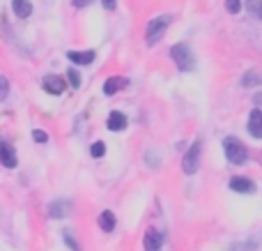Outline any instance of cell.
Wrapping results in <instances>:
<instances>
[{"instance_id": "7402d4cb", "label": "cell", "mask_w": 262, "mask_h": 251, "mask_svg": "<svg viewBox=\"0 0 262 251\" xmlns=\"http://www.w3.org/2000/svg\"><path fill=\"white\" fill-rule=\"evenodd\" d=\"M9 95V81L5 76H0V101H5Z\"/></svg>"}, {"instance_id": "d6986e66", "label": "cell", "mask_w": 262, "mask_h": 251, "mask_svg": "<svg viewBox=\"0 0 262 251\" xmlns=\"http://www.w3.org/2000/svg\"><path fill=\"white\" fill-rule=\"evenodd\" d=\"M90 155L95 157V159H99V157H104L106 155V145L101 141H97V143H92V148H90Z\"/></svg>"}, {"instance_id": "d4e9b609", "label": "cell", "mask_w": 262, "mask_h": 251, "mask_svg": "<svg viewBox=\"0 0 262 251\" xmlns=\"http://www.w3.org/2000/svg\"><path fill=\"white\" fill-rule=\"evenodd\" d=\"M101 5H104V9H108V12H113V9L118 7V0H101Z\"/></svg>"}, {"instance_id": "277c9868", "label": "cell", "mask_w": 262, "mask_h": 251, "mask_svg": "<svg viewBox=\"0 0 262 251\" xmlns=\"http://www.w3.org/2000/svg\"><path fill=\"white\" fill-rule=\"evenodd\" d=\"M200 155H203V145H200V141H195L193 145L186 150L184 159H182V171H184V175H193L195 171H198Z\"/></svg>"}, {"instance_id": "8992f818", "label": "cell", "mask_w": 262, "mask_h": 251, "mask_svg": "<svg viewBox=\"0 0 262 251\" xmlns=\"http://www.w3.org/2000/svg\"><path fill=\"white\" fill-rule=\"evenodd\" d=\"M49 217L51 219H64V217L72 215V203L64 201V198H58V201H51L49 203Z\"/></svg>"}, {"instance_id": "3957f363", "label": "cell", "mask_w": 262, "mask_h": 251, "mask_svg": "<svg viewBox=\"0 0 262 251\" xmlns=\"http://www.w3.org/2000/svg\"><path fill=\"white\" fill-rule=\"evenodd\" d=\"M168 26H170V16H168V14L154 16L152 21L147 23V30H145V44H147V46H154L163 35H166Z\"/></svg>"}, {"instance_id": "603a6c76", "label": "cell", "mask_w": 262, "mask_h": 251, "mask_svg": "<svg viewBox=\"0 0 262 251\" xmlns=\"http://www.w3.org/2000/svg\"><path fill=\"white\" fill-rule=\"evenodd\" d=\"M226 9L228 14H237L242 9V0H226Z\"/></svg>"}, {"instance_id": "9a60e30c", "label": "cell", "mask_w": 262, "mask_h": 251, "mask_svg": "<svg viewBox=\"0 0 262 251\" xmlns=\"http://www.w3.org/2000/svg\"><path fill=\"white\" fill-rule=\"evenodd\" d=\"M97 224H99V228L104 231V233H111V231L115 228V215L111 210H104L99 215V219H97Z\"/></svg>"}, {"instance_id": "52a82bcc", "label": "cell", "mask_w": 262, "mask_h": 251, "mask_svg": "<svg viewBox=\"0 0 262 251\" xmlns=\"http://www.w3.org/2000/svg\"><path fill=\"white\" fill-rule=\"evenodd\" d=\"M143 247H145V251H161L163 235L159 233L157 228H147V233H145V238H143Z\"/></svg>"}, {"instance_id": "5bb4252c", "label": "cell", "mask_w": 262, "mask_h": 251, "mask_svg": "<svg viewBox=\"0 0 262 251\" xmlns=\"http://www.w3.org/2000/svg\"><path fill=\"white\" fill-rule=\"evenodd\" d=\"M12 12L16 18H28L32 14V3L30 0H12Z\"/></svg>"}, {"instance_id": "2e32d148", "label": "cell", "mask_w": 262, "mask_h": 251, "mask_svg": "<svg viewBox=\"0 0 262 251\" xmlns=\"http://www.w3.org/2000/svg\"><path fill=\"white\" fill-rule=\"evenodd\" d=\"M242 86H244V88L262 86V72H258V69H249V72L242 76Z\"/></svg>"}, {"instance_id": "4fadbf2b", "label": "cell", "mask_w": 262, "mask_h": 251, "mask_svg": "<svg viewBox=\"0 0 262 251\" xmlns=\"http://www.w3.org/2000/svg\"><path fill=\"white\" fill-rule=\"evenodd\" d=\"M127 78H122V76H111V78H106V83H104V95H115V92H120L124 86H127Z\"/></svg>"}, {"instance_id": "484cf974", "label": "cell", "mask_w": 262, "mask_h": 251, "mask_svg": "<svg viewBox=\"0 0 262 251\" xmlns=\"http://www.w3.org/2000/svg\"><path fill=\"white\" fill-rule=\"evenodd\" d=\"M90 3H92V0H72V5H74V7H78V9L85 7V5H90Z\"/></svg>"}, {"instance_id": "ffe728a7", "label": "cell", "mask_w": 262, "mask_h": 251, "mask_svg": "<svg viewBox=\"0 0 262 251\" xmlns=\"http://www.w3.org/2000/svg\"><path fill=\"white\" fill-rule=\"evenodd\" d=\"M67 78H69V86H72V88H81V76H78L76 69H69Z\"/></svg>"}, {"instance_id": "ba28073f", "label": "cell", "mask_w": 262, "mask_h": 251, "mask_svg": "<svg viewBox=\"0 0 262 251\" xmlns=\"http://www.w3.org/2000/svg\"><path fill=\"white\" fill-rule=\"evenodd\" d=\"M41 88H44L49 95H62L64 92V78L55 76V74H49V76H44V81H41Z\"/></svg>"}, {"instance_id": "44dd1931", "label": "cell", "mask_w": 262, "mask_h": 251, "mask_svg": "<svg viewBox=\"0 0 262 251\" xmlns=\"http://www.w3.org/2000/svg\"><path fill=\"white\" fill-rule=\"evenodd\" d=\"M32 141L35 143H46L49 141V134H46L44 129H32Z\"/></svg>"}, {"instance_id": "5b68a950", "label": "cell", "mask_w": 262, "mask_h": 251, "mask_svg": "<svg viewBox=\"0 0 262 251\" xmlns=\"http://www.w3.org/2000/svg\"><path fill=\"white\" fill-rule=\"evenodd\" d=\"M0 164H3L5 169H16L18 166L16 150H14V145L7 138H0Z\"/></svg>"}, {"instance_id": "e0dca14e", "label": "cell", "mask_w": 262, "mask_h": 251, "mask_svg": "<svg viewBox=\"0 0 262 251\" xmlns=\"http://www.w3.org/2000/svg\"><path fill=\"white\" fill-rule=\"evenodd\" d=\"M246 9L253 18L262 21V0H246Z\"/></svg>"}, {"instance_id": "9c48e42d", "label": "cell", "mask_w": 262, "mask_h": 251, "mask_svg": "<svg viewBox=\"0 0 262 251\" xmlns=\"http://www.w3.org/2000/svg\"><path fill=\"white\" fill-rule=\"evenodd\" d=\"M228 187H230L232 192H237V194H253L255 192V182H253V180L242 178V175H237V178H230Z\"/></svg>"}, {"instance_id": "8fae6325", "label": "cell", "mask_w": 262, "mask_h": 251, "mask_svg": "<svg viewBox=\"0 0 262 251\" xmlns=\"http://www.w3.org/2000/svg\"><path fill=\"white\" fill-rule=\"evenodd\" d=\"M95 58V51H69L67 53V60H72L74 65H92Z\"/></svg>"}, {"instance_id": "30bf717a", "label": "cell", "mask_w": 262, "mask_h": 251, "mask_svg": "<svg viewBox=\"0 0 262 251\" xmlns=\"http://www.w3.org/2000/svg\"><path fill=\"white\" fill-rule=\"evenodd\" d=\"M249 134L253 138H262V111L260 109H253L249 113Z\"/></svg>"}, {"instance_id": "7a4b0ae2", "label": "cell", "mask_w": 262, "mask_h": 251, "mask_svg": "<svg viewBox=\"0 0 262 251\" xmlns=\"http://www.w3.org/2000/svg\"><path fill=\"white\" fill-rule=\"evenodd\" d=\"M223 152H226V159L230 161V164H235V166L246 164V159H249L246 148L242 145V141H239V138H235V136H226V138H223Z\"/></svg>"}, {"instance_id": "cb8c5ba5", "label": "cell", "mask_w": 262, "mask_h": 251, "mask_svg": "<svg viewBox=\"0 0 262 251\" xmlns=\"http://www.w3.org/2000/svg\"><path fill=\"white\" fill-rule=\"evenodd\" d=\"M230 251H258V247H255L253 242H239V244H235Z\"/></svg>"}, {"instance_id": "6da1fadb", "label": "cell", "mask_w": 262, "mask_h": 251, "mask_svg": "<svg viewBox=\"0 0 262 251\" xmlns=\"http://www.w3.org/2000/svg\"><path fill=\"white\" fill-rule=\"evenodd\" d=\"M170 60L177 65V69H180V72H191V69L195 67L193 51H191L189 44H184V41L170 46Z\"/></svg>"}, {"instance_id": "ac0fdd59", "label": "cell", "mask_w": 262, "mask_h": 251, "mask_svg": "<svg viewBox=\"0 0 262 251\" xmlns=\"http://www.w3.org/2000/svg\"><path fill=\"white\" fill-rule=\"evenodd\" d=\"M62 238H64V244H67V247L72 249V251H83L81 247H78V240L74 238V235L69 233V231H62Z\"/></svg>"}, {"instance_id": "7c38bea8", "label": "cell", "mask_w": 262, "mask_h": 251, "mask_svg": "<svg viewBox=\"0 0 262 251\" xmlns=\"http://www.w3.org/2000/svg\"><path fill=\"white\" fill-rule=\"evenodd\" d=\"M127 115L120 113V111H113V113L108 115V122H106V127L111 129V132H122V129H127Z\"/></svg>"}]
</instances>
